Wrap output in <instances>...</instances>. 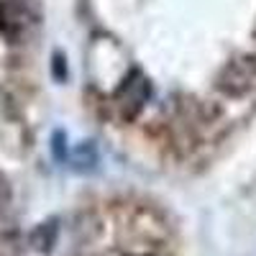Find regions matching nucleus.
Listing matches in <instances>:
<instances>
[{
    "instance_id": "obj_6",
    "label": "nucleus",
    "mask_w": 256,
    "mask_h": 256,
    "mask_svg": "<svg viewBox=\"0 0 256 256\" xmlns=\"http://www.w3.org/2000/svg\"><path fill=\"white\" fill-rule=\"evenodd\" d=\"M72 162H74L77 169H95V164H98V154H95L92 144H80V146H77V152H74V156H72Z\"/></svg>"
},
{
    "instance_id": "obj_2",
    "label": "nucleus",
    "mask_w": 256,
    "mask_h": 256,
    "mask_svg": "<svg viewBox=\"0 0 256 256\" xmlns=\"http://www.w3.org/2000/svg\"><path fill=\"white\" fill-rule=\"evenodd\" d=\"M148 95H152V88H148V80L134 70V72H128V77L120 82V88L116 90V108L120 110L123 118H134L144 105L148 100Z\"/></svg>"
},
{
    "instance_id": "obj_7",
    "label": "nucleus",
    "mask_w": 256,
    "mask_h": 256,
    "mask_svg": "<svg viewBox=\"0 0 256 256\" xmlns=\"http://www.w3.org/2000/svg\"><path fill=\"white\" fill-rule=\"evenodd\" d=\"M8 200H10V184H8L6 174L0 172V208H3V205H8Z\"/></svg>"
},
{
    "instance_id": "obj_8",
    "label": "nucleus",
    "mask_w": 256,
    "mask_h": 256,
    "mask_svg": "<svg viewBox=\"0 0 256 256\" xmlns=\"http://www.w3.org/2000/svg\"><path fill=\"white\" fill-rule=\"evenodd\" d=\"M128 256H141V254H128Z\"/></svg>"
},
{
    "instance_id": "obj_3",
    "label": "nucleus",
    "mask_w": 256,
    "mask_h": 256,
    "mask_svg": "<svg viewBox=\"0 0 256 256\" xmlns=\"http://www.w3.org/2000/svg\"><path fill=\"white\" fill-rule=\"evenodd\" d=\"M256 84V62L254 59H236L226 64L218 77V88L226 95H246Z\"/></svg>"
},
{
    "instance_id": "obj_5",
    "label": "nucleus",
    "mask_w": 256,
    "mask_h": 256,
    "mask_svg": "<svg viewBox=\"0 0 256 256\" xmlns=\"http://www.w3.org/2000/svg\"><path fill=\"white\" fill-rule=\"evenodd\" d=\"M0 256H20L18 233L3 220H0Z\"/></svg>"
},
{
    "instance_id": "obj_1",
    "label": "nucleus",
    "mask_w": 256,
    "mask_h": 256,
    "mask_svg": "<svg viewBox=\"0 0 256 256\" xmlns=\"http://www.w3.org/2000/svg\"><path fill=\"white\" fill-rule=\"evenodd\" d=\"M36 26V13L28 0H0V36L10 44L24 41Z\"/></svg>"
},
{
    "instance_id": "obj_4",
    "label": "nucleus",
    "mask_w": 256,
    "mask_h": 256,
    "mask_svg": "<svg viewBox=\"0 0 256 256\" xmlns=\"http://www.w3.org/2000/svg\"><path fill=\"white\" fill-rule=\"evenodd\" d=\"M56 220H46V223H41L34 233H31V246L38 248V251H52L54 248V241H56Z\"/></svg>"
}]
</instances>
